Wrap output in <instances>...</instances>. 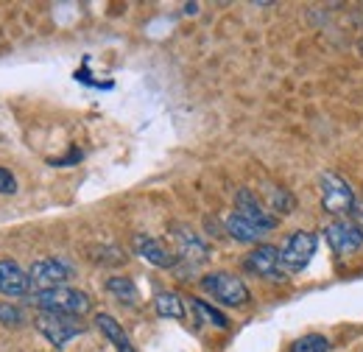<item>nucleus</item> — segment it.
<instances>
[{
  "label": "nucleus",
  "mask_w": 363,
  "mask_h": 352,
  "mask_svg": "<svg viewBox=\"0 0 363 352\" xmlns=\"http://www.w3.org/2000/svg\"><path fill=\"white\" fill-rule=\"evenodd\" d=\"M28 302L43 313H62V316H87L92 310V299L73 288V285H59V288H45V291H31Z\"/></svg>",
  "instance_id": "f257e3e1"
},
{
  "label": "nucleus",
  "mask_w": 363,
  "mask_h": 352,
  "mask_svg": "<svg viewBox=\"0 0 363 352\" xmlns=\"http://www.w3.org/2000/svg\"><path fill=\"white\" fill-rule=\"evenodd\" d=\"M318 193H321V207L335 219L350 216L355 210V204H358L352 185L344 176L335 174V171H324L318 176Z\"/></svg>",
  "instance_id": "f03ea898"
},
{
  "label": "nucleus",
  "mask_w": 363,
  "mask_h": 352,
  "mask_svg": "<svg viewBox=\"0 0 363 352\" xmlns=\"http://www.w3.org/2000/svg\"><path fill=\"white\" fill-rule=\"evenodd\" d=\"M201 288H204L216 302H221V305H227V308H240V305L249 302V288H246V282L238 280V277L229 274V271H213V274H207V277L201 280Z\"/></svg>",
  "instance_id": "7ed1b4c3"
},
{
  "label": "nucleus",
  "mask_w": 363,
  "mask_h": 352,
  "mask_svg": "<svg viewBox=\"0 0 363 352\" xmlns=\"http://www.w3.org/2000/svg\"><path fill=\"white\" fill-rule=\"evenodd\" d=\"M316 246H318L316 235L299 229L279 249V263H282L285 271H305L311 265V260H313V255H316Z\"/></svg>",
  "instance_id": "20e7f679"
},
{
  "label": "nucleus",
  "mask_w": 363,
  "mask_h": 352,
  "mask_svg": "<svg viewBox=\"0 0 363 352\" xmlns=\"http://www.w3.org/2000/svg\"><path fill=\"white\" fill-rule=\"evenodd\" d=\"M34 327L45 336L53 347H65L70 339H76L79 333H84V324L76 316H62V313H43L34 319Z\"/></svg>",
  "instance_id": "39448f33"
},
{
  "label": "nucleus",
  "mask_w": 363,
  "mask_h": 352,
  "mask_svg": "<svg viewBox=\"0 0 363 352\" xmlns=\"http://www.w3.org/2000/svg\"><path fill=\"white\" fill-rule=\"evenodd\" d=\"M324 241L335 255H352L363 246V229L350 219H338L324 226Z\"/></svg>",
  "instance_id": "423d86ee"
},
{
  "label": "nucleus",
  "mask_w": 363,
  "mask_h": 352,
  "mask_svg": "<svg viewBox=\"0 0 363 352\" xmlns=\"http://www.w3.org/2000/svg\"><path fill=\"white\" fill-rule=\"evenodd\" d=\"M28 277L37 285V291L59 288V285H67V280L73 277V265L62 260V258H40V260L31 263Z\"/></svg>",
  "instance_id": "0eeeda50"
},
{
  "label": "nucleus",
  "mask_w": 363,
  "mask_h": 352,
  "mask_svg": "<svg viewBox=\"0 0 363 352\" xmlns=\"http://www.w3.org/2000/svg\"><path fill=\"white\" fill-rule=\"evenodd\" d=\"M235 213L240 216V219H246L252 226H257L260 232H269V229H277V216L269 213L263 204H260V199L255 196V190H249V187H240L238 193H235Z\"/></svg>",
  "instance_id": "6e6552de"
},
{
  "label": "nucleus",
  "mask_w": 363,
  "mask_h": 352,
  "mask_svg": "<svg viewBox=\"0 0 363 352\" xmlns=\"http://www.w3.org/2000/svg\"><path fill=\"white\" fill-rule=\"evenodd\" d=\"M171 235H174V243H177V252H179L182 260L187 263H207L210 258V246L204 243L201 235H196L187 224H174L171 226Z\"/></svg>",
  "instance_id": "1a4fd4ad"
},
{
  "label": "nucleus",
  "mask_w": 363,
  "mask_h": 352,
  "mask_svg": "<svg viewBox=\"0 0 363 352\" xmlns=\"http://www.w3.org/2000/svg\"><path fill=\"white\" fill-rule=\"evenodd\" d=\"M31 288H34V282H31V277H28V271L23 265L9 260V258L0 260V294L3 297H9V299L31 297Z\"/></svg>",
  "instance_id": "9d476101"
},
{
  "label": "nucleus",
  "mask_w": 363,
  "mask_h": 352,
  "mask_svg": "<svg viewBox=\"0 0 363 352\" xmlns=\"http://www.w3.org/2000/svg\"><path fill=\"white\" fill-rule=\"evenodd\" d=\"M246 271H252V274H257V277H272V280H279L282 274H279V249L272 246V243H260V246H255L249 255H246Z\"/></svg>",
  "instance_id": "9b49d317"
},
{
  "label": "nucleus",
  "mask_w": 363,
  "mask_h": 352,
  "mask_svg": "<svg viewBox=\"0 0 363 352\" xmlns=\"http://www.w3.org/2000/svg\"><path fill=\"white\" fill-rule=\"evenodd\" d=\"M132 246H135L137 258H143L145 263L157 265V268H174L177 265V258L151 235H135Z\"/></svg>",
  "instance_id": "f8f14e48"
},
{
  "label": "nucleus",
  "mask_w": 363,
  "mask_h": 352,
  "mask_svg": "<svg viewBox=\"0 0 363 352\" xmlns=\"http://www.w3.org/2000/svg\"><path fill=\"white\" fill-rule=\"evenodd\" d=\"M95 324H98V330L109 339V344H112L118 352H137L135 344H132V339L126 336V330L118 324L115 316H109V313H98V316H95Z\"/></svg>",
  "instance_id": "ddd939ff"
},
{
  "label": "nucleus",
  "mask_w": 363,
  "mask_h": 352,
  "mask_svg": "<svg viewBox=\"0 0 363 352\" xmlns=\"http://www.w3.org/2000/svg\"><path fill=\"white\" fill-rule=\"evenodd\" d=\"M224 226H227L229 238H235L238 243H255V246H260V238H263V232H260L257 226H252V224H249L246 219H240L238 213L227 216Z\"/></svg>",
  "instance_id": "4468645a"
},
{
  "label": "nucleus",
  "mask_w": 363,
  "mask_h": 352,
  "mask_svg": "<svg viewBox=\"0 0 363 352\" xmlns=\"http://www.w3.org/2000/svg\"><path fill=\"white\" fill-rule=\"evenodd\" d=\"M154 308L162 319H184V302L177 291H160L154 297Z\"/></svg>",
  "instance_id": "2eb2a0df"
},
{
  "label": "nucleus",
  "mask_w": 363,
  "mask_h": 352,
  "mask_svg": "<svg viewBox=\"0 0 363 352\" xmlns=\"http://www.w3.org/2000/svg\"><path fill=\"white\" fill-rule=\"evenodd\" d=\"M190 305H193V310L199 313V319L204 321V324H213V327H218V330H227L229 327V319L221 313L218 308H213L210 302H204V299H190Z\"/></svg>",
  "instance_id": "dca6fc26"
},
{
  "label": "nucleus",
  "mask_w": 363,
  "mask_h": 352,
  "mask_svg": "<svg viewBox=\"0 0 363 352\" xmlns=\"http://www.w3.org/2000/svg\"><path fill=\"white\" fill-rule=\"evenodd\" d=\"M106 291L112 297H118L121 302H126V305H135L137 302V285L129 277H109L106 280Z\"/></svg>",
  "instance_id": "f3484780"
},
{
  "label": "nucleus",
  "mask_w": 363,
  "mask_h": 352,
  "mask_svg": "<svg viewBox=\"0 0 363 352\" xmlns=\"http://www.w3.org/2000/svg\"><path fill=\"white\" fill-rule=\"evenodd\" d=\"M291 352H330V341L318 333H311V336H302L294 341Z\"/></svg>",
  "instance_id": "a211bd4d"
},
{
  "label": "nucleus",
  "mask_w": 363,
  "mask_h": 352,
  "mask_svg": "<svg viewBox=\"0 0 363 352\" xmlns=\"http://www.w3.org/2000/svg\"><path fill=\"white\" fill-rule=\"evenodd\" d=\"M90 255L95 263H106V265H118L126 260L123 249H118V246H92Z\"/></svg>",
  "instance_id": "6ab92c4d"
},
{
  "label": "nucleus",
  "mask_w": 363,
  "mask_h": 352,
  "mask_svg": "<svg viewBox=\"0 0 363 352\" xmlns=\"http://www.w3.org/2000/svg\"><path fill=\"white\" fill-rule=\"evenodd\" d=\"M269 202H272V207H274V216L277 213H291L294 210V196L288 193V190H282V187H272L269 190Z\"/></svg>",
  "instance_id": "aec40b11"
},
{
  "label": "nucleus",
  "mask_w": 363,
  "mask_h": 352,
  "mask_svg": "<svg viewBox=\"0 0 363 352\" xmlns=\"http://www.w3.org/2000/svg\"><path fill=\"white\" fill-rule=\"evenodd\" d=\"M0 324H6V327H20V324H26V316H23V310L17 308V305L0 302Z\"/></svg>",
  "instance_id": "412c9836"
},
{
  "label": "nucleus",
  "mask_w": 363,
  "mask_h": 352,
  "mask_svg": "<svg viewBox=\"0 0 363 352\" xmlns=\"http://www.w3.org/2000/svg\"><path fill=\"white\" fill-rule=\"evenodd\" d=\"M0 193H6V196L17 193V179H14V174L9 168H3V165H0Z\"/></svg>",
  "instance_id": "4be33fe9"
},
{
  "label": "nucleus",
  "mask_w": 363,
  "mask_h": 352,
  "mask_svg": "<svg viewBox=\"0 0 363 352\" xmlns=\"http://www.w3.org/2000/svg\"><path fill=\"white\" fill-rule=\"evenodd\" d=\"M352 221L363 229V204H355V210H352Z\"/></svg>",
  "instance_id": "5701e85b"
},
{
  "label": "nucleus",
  "mask_w": 363,
  "mask_h": 352,
  "mask_svg": "<svg viewBox=\"0 0 363 352\" xmlns=\"http://www.w3.org/2000/svg\"><path fill=\"white\" fill-rule=\"evenodd\" d=\"M196 9H199V6H196V3H190V6H184V14H196Z\"/></svg>",
  "instance_id": "b1692460"
},
{
  "label": "nucleus",
  "mask_w": 363,
  "mask_h": 352,
  "mask_svg": "<svg viewBox=\"0 0 363 352\" xmlns=\"http://www.w3.org/2000/svg\"><path fill=\"white\" fill-rule=\"evenodd\" d=\"M358 48H361V53H363V43H361V45H358Z\"/></svg>",
  "instance_id": "393cba45"
}]
</instances>
